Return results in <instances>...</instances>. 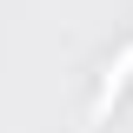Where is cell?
<instances>
[{
	"mask_svg": "<svg viewBox=\"0 0 133 133\" xmlns=\"http://www.w3.org/2000/svg\"><path fill=\"white\" fill-rule=\"evenodd\" d=\"M127 80H133V40L120 47V60H107V73H100V93H93V120H107V107H113V100L127 93Z\"/></svg>",
	"mask_w": 133,
	"mask_h": 133,
	"instance_id": "obj_1",
	"label": "cell"
}]
</instances>
